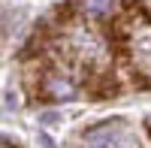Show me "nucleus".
<instances>
[{
    "label": "nucleus",
    "mask_w": 151,
    "mask_h": 148,
    "mask_svg": "<svg viewBox=\"0 0 151 148\" xmlns=\"http://www.w3.org/2000/svg\"><path fill=\"white\" fill-rule=\"evenodd\" d=\"M42 94L48 97V100H55V103H67V100H76L79 88H76L73 79L60 76V73H48V76L42 79Z\"/></svg>",
    "instance_id": "nucleus-1"
},
{
    "label": "nucleus",
    "mask_w": 151,
    "mask_h": 148,
    "mask_svg": "<svg viewBox=\"0 0 151 148\" xmlns=\"http://www.w3.org/2000/svg\"><path fill=\"white\" fill-rule=\"evenodd\" d=\"M112 3H115V0H88L85 3V9L91 12V15H109V9H112Z\"/></svg>",
    "instance_id": "nucleus-2"
},
{
    "label": "nucleus",
    "mask_w": 151,
    "mask_h": 148,
    "mask_svg": "<svg viewBox=\"0 0 151 148\" xmlns=\"http://www.w3.org/2000/svg\"><path fill=\"white\" fill-rule=\"evenodd\" d=\"M148 133H151V118H148Z\"/></svg>",
    "instance_id": "nucleus-3"
}]
</instances>
